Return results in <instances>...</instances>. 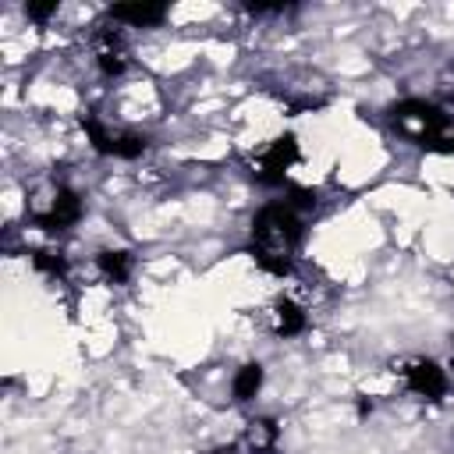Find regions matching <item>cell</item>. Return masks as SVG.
Wrapping results in <instances>:
<instances>
[{"instance_id":"1","label":"cell","mask_w":454,"mask_h":454,"mask_svg":"<svg viewBox=\"0 0 454 454\" xmlns=\"http://www.w3.org/2000/svg\"><path fill=\"white\" fill-rule=\"evenodd\" d=\"M248 234H252V245H248L252 259H259V255L294 259L305 241V216L291 202L277 199V202H266L255 209Z\"/></svg>"},{"instance_id":"2","label":"cell","mask_w":454,"mask_h":454,"mask_svg":"<svg viewBox=\"0 0 454 454\" xmlns=\"http://www.w3.org/2000/svg\"><path fill=\"white\" fill-rule=\"evenodd\" d=\"M387 117L390 124L419 149H433L443 135H450V114L443 106H436L433 99H422V96H404L397 103L387 106Z\"/></svg>"},{"instance_id":"3","label":"cell","mask_w":454,"mask_h":454,"mask_svg":"<svg viewBox=\"0 0 454 454\" xmlns=\"http://www.w3.org/2000/svg\"><path fill=\"white\" fill-rule=\"evenodd\" d=\"M301 160V145L294 131H284L277 138H270L255 160H252V181L262 188H287V170Z\"/></svg>"},{"instance_id":"4","label":"cell","mask_w":454,"mask_h":454,"mask_svg":"<svg viewBox=\"0 0 454 454\" xmlns=\"http://www.w3.org/2000/svg\"><path fill=\"white\" fill-rule=\"evenodd\" d=\"M397 372L404 376V387L422 401L440 404L447 397V390H450V369L440 365L436 358H408Z\"/></svg>"},{"instance_id":"5","label":"cell","mask_w":454,"mask_h":454,"mask_svg":"<svg viewBox=\"0 0 454 454\" xmlns=\"http://www.w3.org/2000/svg\"><path fill=\"white\" fill-rule=\"evenodd\" d=\"M82 216H85L82 195H78L74 188L60 184V188L53 192V199H50V209L32 213V223H35L39 231H46V234H64V231H71Z\"/></svg>"},{"instance_id":"6","label":"cell","mask_w":454,"mask_h":454,"mask_svg":"<svg viewBox=\"0 0 454 454\" xmlns=\"http://www.w3.org/2000/svg\"><path fill=\"white\" fill-rule=\"evenodd\" d=\"M167 14H170V4H163V0H128V4L106 7V18L121 21L128 28H156L167 21Z\"/></svg>"},{"instance_id":"7","label":"cell","mask_w":454,"mask_h":454,"mask_svg":"<svg viewBox=\"0 0 454 454\" xmlns=\"http://www.w3.org/2000/svg\"><path fill=\"white\" fill-rule=\"evenodd\" d=\"M96 67L106 74V78H121L128 71V53L121 46V35L117 32H96Z\"/></svg>"},{"instance_id":"8","label":"cell","mask_w":454,"mask_h":454,"mask_svg":"<svg viewBox=\"0 0 454 454\" xmlns=\"http://www.w3.org/2000/svg\"><path fill=\"white\" fill-rule=\"evenodd\" d=\"M277 440H280V426H277L273 415H259V419H248L245 422L241 443L248 447V454H273L277 450Z\"/></svg>"},{"instance_id":"9","label":"cell","mask_w":454,"mask_h":454,"mask_svg":"<svg viewBox=\"0 0 454 454\" xmlns=\"http://www.w3.org/2000/svg\"><path fill=\"white\" fill-rule=\"evenodd\" d=\"M262 383H266L262 362H245V365H238V369H234V380H231V401H234V404L255 401L259 390H262Z\"/></svg>"},{"instance_id":"10","label":"cell","mask_w":454,"mask_h":454,"mask_svg":"<svg viewBox=\"0 0 454 454\" xmlns=\"http://www.w3.org/2000/svg\"><path fill=\"white\" fill-rule=\"evenodd\" d=\"M273 330L280 337H301L309 330V312L294 298H277L273 301Z\"/></svg>"},{"instance_id":"11","label":"cell","mask_w":454,"mask_h":454,"mask_svg":"<svg viewBox=\"0 0 454 454\" xmlns=\"http://www.w3.org/2000/svg\"><path fill=\"white\" fill-rule=\"evenodd\" d=\"M96 270L110 284H128L131 273H135V255L128 248H99L96 252Z\"/></svg>"},{"instance_id":"12","label":"cell","mask_w":454,"mask_h":454,"mask_svg":"<svg viewBox=\"0 0 454 454\" xmlns=\"http://www.w3.org/2000/svg\"><path fill=\"white\" fill-rule=\"evenodd\" d=\"M78 124H82V131H85V138H89V145H92L96 156H114V138H117V135H114L92 110L78 114Z\"/></svg>"},{"instance_id":"13","label":"cell","mask_w":454,"mask_h":454,"mask_svg":"<svg viewBox=\"0 0 454 454\" xmlns=\"http://www.w3.org/2000/svg\"><path fill=\"white\" fill-rule=\"evenodd\" d=\"M28 262H32L35 273H43V277H50V280H64L67 270H71L67 255L57 252V248H35V252H28Z\"/></svg>"},{"instance_id":"14","label":"cell","mask_w":454,"mask_h":454,"mask_svg":"<svg viewBox=\"0 0 454 454\" xmlns=\"http://www.w3.org/2000/svg\"><path fill=\"white\" fill-rule=\"evenodd\" d=\"M149 135H138V131H117L114 138V160H138L149 153Z\"/></svg>"},{"instance_id":"15","label":"cell","mask_w":454,"mask_h":454,"mask_svg":"<svg viewBox=\"0 0 454 454\" xmlns=\"http://www.w3.org/2000/svg\"><path fill=\"white\" fill-rule=\"evenodd\" d=\"M284 202H291V206L305 216L309 209L319 206V192H316V188H301V184H287V199H284Z\"/></svg>"},{"instance_id":"16","label":"cell","mask_w":454,"mask_h":454,"mask_svg":"<svg viewBox=\"0 0 454 454\" xmlns=\"http://www.w3.org/2000/svg\"><path fill=\"white\" fill-rule=\"evenodd\" d=\"M255 266H259L262 273H270V277H280V280L294 273V259H280V255H259Z\"/></svg>"},{"instance_id":"17","label":"cell","mask_w":454,"mask_h":454,"mask_svg":"<svg viewBox=\"0 0 454 454\" xmlns=\"http://www.w3.org/2000/svg\"><path fill=\"white\" fill-rule=\"evenodd\" d=\"M57 11H60V4H57V0H46V4H25V18H28V21H35V25H46Z\"/></svg>"},{"instance_id":"18","label":"cell","mask_w":454,"mask_h":454,"mask_svg":"<svg viewBox=\"0 0 454 454\" xmlns=\"http://www.w3.org/2000/svg\"><path fill=\"white\" fill-rule=\"evenodd\" d=\"M248 14H284L287 4H245Z\"/></svg>"},{"instance_id":"19","label":"cell","mask_w":454,"mask_h":454,"mask_svg":"<svg viewBox=\"0 0 454 454\" xmlns=\"http://www.w3.org/2000/svg\"><path fill=\"white\" fill-rule=\"evenodd\" d=\"M238 450H241V443H220V447H209L202 454H238Z\"/></svg>"},{"instance_id":"20","label":"cell","mask_w":454,"mask_h":454,"mask_svg":"<svg viewBox=\"0 0 454 454\" xmlns=\"http://www.w3.org/2000/svg\"><path fill=\"white\" fill-rule=\"evenodd\" d=\"M355 411H358V419H365V415H372V401H365V397L358 394V401H355Z\"/></svg>"},{"instance_id":"21","label":"cell","mask_w":454,"mask_h":454,"mask_svg":"<svg viewBox=\"0 0 454 454\" xmlns=\"http://www.w3.org/2000/svg\"><path fill=\"white\" fill-rule=\"evenodd\" d=\"M447 369H454V348H450V358H447Z\"/></svg>"}]
</instances>
